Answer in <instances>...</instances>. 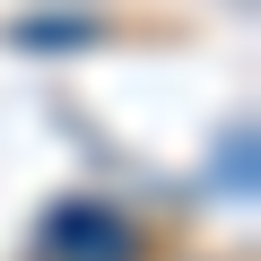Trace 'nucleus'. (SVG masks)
Wrapping results in <instances>:
<instances>
[{
    "instance_id": "obj_1",
    "label": "nucleus",
    "mask_w": 261,
    "mask_h": 261,
    "mask_svg": "<svg viewBox=\"0 0 261 261\" xmlns=\"http://www.w3.org/2000/svg\"><path fill=\"white\" fill-rule=\"evenodd\" d=\"M44 244H53V261H140V226L105 200H61L44 218Z\"/></svg>"
}]
</instances>
